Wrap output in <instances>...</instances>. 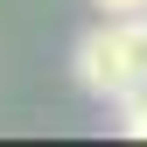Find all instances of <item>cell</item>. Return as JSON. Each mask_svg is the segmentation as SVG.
I'll return each mask as SVG.
<instances>
[{
	"label": "cell",
	"instance_id": "6da1fadb",
	"mask_svg": "<svg viewBox=\"0 0 147 147\" xmlns=\"http://www.w3.org/2000/svg\"><path fill=\"white\" fill-rule=\"evenodd\" d=\"M70 77H77L98 105H119L126 91L147 77V14L140 21H98L70 49Z\"/></svg>",
	"mask_w": 147,
	"mask_h": 147
},
{
	"label": "cell",
	"instance_id": "7a4b0ae2",
	"mask_svg": "<svg viewBox=\"0 0 147 147\" xmlns=\"http://www.w3.org/2000/svg\"><path fill=\"white\" fill-rule=\"evenodd\" d=\"M119 133H133V140H147V77L119 98Z\"/></svg>",
	"mask_w": 147,
	"mask_h": 147
},
{
	"label": "cell",
	"instance_id": "3957f363",
	"mask_svg": "<svg viewBox=\"0 0 147 147\" xmlns=\"http://www.w3.org/2000/svg\"><path fill=\"white\" fill-rule=\"evenodd\" d=\"M91 7H98V21H140L147 0H91Z\"/></svg>",
	"mask_w": 147,
	"mask_h": 147
}]
</instances>
